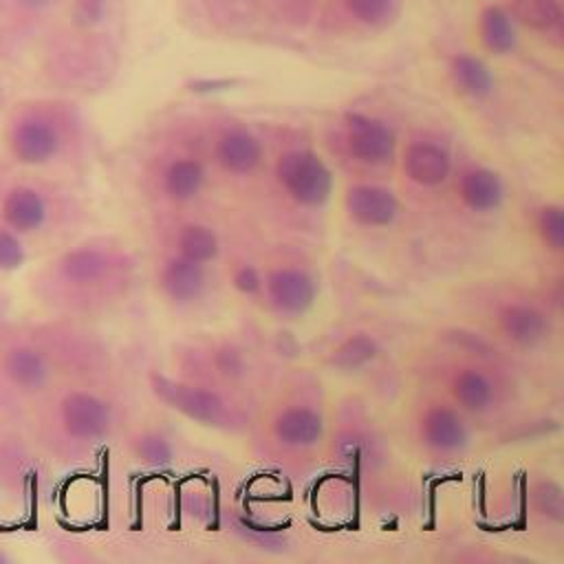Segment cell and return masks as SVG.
<instances>
[{
    "label": "cell",
    "mask_w": 564,
    "mask_h": 564,
    "mask_svg": "<svg viewBox=\"0 0 564 564\" xmlns=\"http://www.w3.org/2000/svg\"><path fill=\"white\" fill-rule=\"evenodd\" d=\"M111 366V355L91 322L47 316L10 320L0 338V425L23 417L60 384Z\"/></svg>",
    "instance_id": "obj_1"
},
{
    "label": "cell",
    "mask_w": 564,
    "mask_h": 564,
    "mask_svg": "<svg viewBox=\"0 0 564 564\" xmlns=\"http://www.w3.org/2000/svg\"><path fill=\"white\" fill-rule=\"evenodd\" d=\"M137 258L118 236L87 234L45 254L30 276V296L47 316L91 322L133 291Z\"/></svg>",
    "instance_id": "obj_2"
},
{
    "label": "cell",
    "mask_w": 564,
    "mask_h": 564,
    "mask_svg": "<svg viewBox=\"0 0 564 564\" xmlns=\"http://www.w3.org/2000/svg\"><path fill=\"white\" fill-rule=\"evenodd\" d=\"M122 417L124 401L107 366L54 388L19 425L43 458L76 465L115 436Z\"/></svg>",
    "instance_id": "obj_3"
},
{
    "label": "cell",
    "mask_w": 564,
    "mask_h": 564,
    "mask_svg": "<svg viewBox=\"0 0 564 564\" xmlns=\"http://www.w3.org/2000/svg\"><path fill=\"white\" fill-rule=\"evenodd\" d=\"M87 217L82 195L47 173L0 159V225L32 245L38 258L80 236Z\"/></svg>",
    "instance_id": "obj_4"
},
{
    "label": "cell",
    "mask_w": 564,
    "mask_h": 564,
    "mask_svg": "<svg viewBox=\"0 0 564 564\" xmlns=\"http://www.w3.org/2000/svg\"><path fill=\"white\" fill-rule=\"evenodd\" d=\"M256 423L265 454L287 465L313 461L327 441L324 401L313 386L278 390Z\"/></svg>",
    "instance_id": "obj_5"
},
{
    "label": "cell",
    "mask_w": 564,
    "mask_h": 564,
    "mask_svg": "<svg viewBox=\"0 0 564 564\" xmlns=\"http://www.w3.org/2000/svg\"><path fill=\"white\" fill-rule=\"evenodd\" d=\"M148 388L166 408L199 425L241 432L252 423V414L241 392L184 375L173 377L159 371L148 373Z\"/></svg>",
    "instance_id": "obj_6"
},
{
    "label": "cell",
    "mask_w": 564,
    "mask_h": 564,
    "mask_svg": "<svg viewBox=\"0 0 564 564\" xmlns=\"http://www.w3.org/2000/svg\"><path fill=\"white\" fill-rule=\"evenodd\" d=\"M71 122L52 107H25L8 124L5 157L23 168L47 173L71 162Z\"/></svg>",
    "instance_id": "obj_7"
},
{
    "label": "cell",
    "mask_w": 564,
    "mask_h": 564,
    "mask_svg": "<svg viewBox=\"0 0 564 564\" xmlns=\"http://www.w3.org/2000/svg\"><path fill=\"white\" fill-rule=\"evenodd\" d=\"M276 201L296 214H320L335 192V175L327 159L311 148H289L272 166Z\"/></svg>",
    "instance_id": "obj_8"
},
{
    "label": "cell",
    "mask_w": 564,
    "mask_h": 564,
    "mask_svg": "<svg viewBox=\"0 0 564 564\" xmlns=\"http://www.w3.org/2000/svg\"><path fill=\"white\" fill-rule=\"evenodd\" d=\"M485 324L507 349L533 353L553 340L555 311L546 300H535L522 294H502L487 305Z\"/></svg>",
    "instance_id": "obj_9"
},
{
    "label": "cell",
    "mask_w": 564,
    "mask_h": 564,
    "mask_svg": "<svg viewBox=\"0 0 564 564\" xmlns=\"http://www.w3.org/2000/svg\"><path fill=\"white\" fill-rule=\"evenodd\" d=\"M436 392L472 421L494 417L507 399V386L494 364L461 355L441 364Z\"/></svg>",
    "instance_id": "obj_10"
},
{
    "label": "cell",
    "mask_w": 564,
    "mask_h": 564,
    "mask_svg": "<svg viewBox=\"0 0 564 564\" xmlns=\"http://www.w3.org/2000/svg\"><path fill=\"white\" fill-rule=\"evenodd\" d=\"M472 419L439 392L423 399L412 414L417 447L436 463H452L467 454L474 441Z\"/></svg>",
    "instance_id": "obj_11"
},
{
    "label": "cell",
    "mask_w": 564,
    "mask_h": 564,
    "mask_svg": "<svg viewBox=\"0 0 564 564\" xmlns=\"http://www.w3.org/2000/svg\"><path fill=\"white\" fill-rule=\"evenodd\" d=\"M320 283L311 265L298 258L274 261L263 267V307L283 320L305 318L318 302Z\"/></svg>",
    "instance_id": "obj_12"
},
{
    "label": "cell",
    "mask_w": 564,
    "mask_h": 564,
    "mask_svg": "<svg viewBox=\"0 0 564 564\" xmlns=\"http://www.w3.org/2000/svg\"><path fill=\"white\" fill-rule=\"evenodd\" d=\"M342 153L362 173L360 179H379V173L395 166L399 144L384 120L351 111L342 120Z\"/></svg>",
    "instance_id": "obj_13"
},
{
    "label": "cell",
    "mask_w": 564,
    "mask_h": 564,
    "mask_svg": "<svg viewBox=\"0 0 564 564\" xmlns=\"http://www.w3.org/2000/svg\"><path fill=\"white\" fill-rule=\"evenodd\" d=\"M344 219L364 232L392 230L403 217V201L379 179H355L342 192Z\"/></svg>",
    "instance_id": "obj_14"
},
{
    "label": "cell",
    "mask_w": 564,
    "mask_h": 564,
    "mask_svg": "<svg viewBox=\"0 0 564 564\" xmlns=\"http://www.w3.org/2000/svg\"><path fill=\"white\" fill-rule=\"evenodd\" d=\"M452 206L469 219H489L498 214L507 201L502 177L487 166L454 168L447 188Z\"/></svg>",
    "instance_id": "obj_15"
},
{
    "label": "cell",
    "mask_w": 564,
    "mask_h": 564,
    "mask_svg": "<svg viewBox=\"0 0 564 564\" xmlns=\"http://www.w3.org/2000/svg\"><path fill=\"white\" fill-rule=\"evenodd\" d=\"M159 296L177 309H195L208 300L212 291V267L197 265L173 252H164L153 269Z\"/></svg>",
    "instance_id": "obj_16"
},
{
    "label": "cell",
    "mask_w": 564,
    "mask_h": 564,
    "mask_svg": "<svg viewBox=\"0 0 564 564\" xmlns=\"http://www.w3.org/2000/svg\"><path fill=\"white\" fill-rule=\"evenodd\" d=\"M399 173L412 190V197H434L436 192L445 190L450 184V177L454 173V159L452 153L432 140H417L410 142L401 155L397 153Z\"/></svg>",
    "instance_id": "obj_17"
},
{
    "label": "cell",
    "mask_w": 564,
    "mask_h": 564,
    "mask_svg": "<svg viewBox=\"0 0 564 564\" xmlns=\"http://www.w3.org/2000/svg\"><path fill=\"white\" fill-rule=\"evenodd\" d=\"M188 357L192 364H186L188 371L181 373L184 377L201 379L234 392H241L252 375L250 353L236 342H210L190 351Z\"/></svg>",
    "instance_id": "obj_18"
},
{
    "label": "cell",
    "mask_w": 564,
    "mask_h": 564,
    "mask_svg": "<svg viewBox=\"0 0 564 564\" xmlns=\"http://www.w3.org/2000/svg\"><path fill=\"white\" fill-rule=\"evenodd\" d=\"M208 166L192 155L173 157L166 162L155 179L157 199L168 208H188L201 199L208 186Z\"/></svg>",
    "instance_id": "obj_19"
},
{
    "label": "cell",
    "mask_w": 564,
    "mask_h": 564,
    "mask_svg": "<svg viewBox=\"0 0 564 564\" xmlns=\"http://www.w3.org/2000/svg\"><path fill=\"white\" fill-rule=\"evenodd\" d=\"M212 162L223 175L247 179L263 168L265 146L247 129H228L212 146Z\"/></svg>",
    "instance_id": "obj_20"
},
{
    "label": "cell",
    "mask_w": 564,
    "mask_h": 564,
    "mask_svg": "<svg viewBox=\"0 0 564 564\" xmlns=\"http://www.w3.org/2000/svg\"><path fill=\"white\" fill-rule=\"evenodd\" d=\"M168 252L188 258L197 265L214 267L221 261L223 252V241L219 232L203 221L197 219H186L173 225L168 234Z\"/></svg>",
    "instance_id": "obj_21"
},
{
    "label": "cell",
    "mask_w": 564,
    "mask_h": 564,
    "mask_svg": "<svg viewBox=\"0 0 564 564\" xmlns=\"http://www.w3.org/2000/svg\"><path fill=\"white\" fill-rule=\"evenodd\" d=\"M381 355V344L377 335L368 331H353L344 335L327 353V364L340 373H360L375 364Z\"/></svg>",
    "instance_id": "obj_22"
},
{
    "label": "cell",
    "mask_w": 564,
    "mask_h": 564,
    "mask_svg": "<svg viewBox=\"0 0 564 564\" xmlns=\"http://www.w3.org/2000/svg\"><path fill=\"white\" fill-rule=\"evenodd\" d=\"M529 234L553 261L564 256V208L557 201H542L529 210Z\"/></svg>",
    "instance_id": "obj_23"
},
{
    "label": "cell",
    "mask_w": 564,
    "mask_h": 564,
    "mask_svg": "<svg viewBox=\"0 0 564 564\" xmlns=\"http://www.w3.org/2000/svg\"><path fill=\"white\" fill-rule=\"evenodd\" d=\"M456 91L469 100H487L494 93V76L489 67L474 56H456L450 67Z\"/></svg>",
    "instance_id": "obj_24"
},
{
    "label": "cell",
    "mask_w": 564,
    "mask_h": 564,
    "mask_svg": "<svg viewBox=\"0 0 564 564\" xmlns=\"http://www.w3.org/2000/svg\"><path fill=\"white\" fill-rule=\"evenodd\" d=\"M529 509L538 522L551 529H560L564 522L562 485L551 476L535 478L529 485Z\"/></svg>",
    "instance_id": "obj_25"
},
{
    "label": "cell",
    "mask_w": 564,
    "mask_h": 564,
    "mask_svg": "<svg viewBox=\"0 0 564 564\" xmlns=\"http://www.w3.org/2000/svg\"><path fill=\"white\" fill-rule=\"evenodd\" d=\"M480 38L487 52L502 56L516 47V30L500 8H489L480 19Z\"/></svg>",
    "instance_id": "obj_26"
},
{
    "label": "cell",
    "mask_w": 564,
    "mask_h": 564,
    "mask_svg": "<svg viewBox=\"0 0 564 564\" xmlns=\"http://www.w3.org/2000/svg\"><path fill=\"white\" fill-rule=\"evenodd\" d=\"M513 16L533 32H551L560 25L557 0H513Z\"/></svg>",
    "instance_id": "obj_27"
},
{
    "label": "cell",
    "mask_w": 564,
    "mask_h": 564,
    "mask_svg": "<svg viewBox=\"0 0 564 564\" xmlns=\"http://www.w3.org/2000/svg\"><path fill=\"white\" fill-rule=\"evenodd\" d=\"M36 258L38 254L32 250V245L0 225V276L16 274Z\"/></svg>",
    "instance_id": "obj_28"
},
{
    "label": "cell",
    "mask_w": 564,
    "mask_h": 564,
    "mask_svg": "<svg viewBox=\"0 0 564 564\" xmlns=\"http://www.w3.org/2000/svg\"><path fill=\"white\" fill-rule=\"evenodd\" d=\"M131 452L140 463H146V465H166L173 461V454H175L173 443L162 432H155V430L137 432L131 439Z\"/></svg>",
    "instance_id": "obj_29"
},
{
    "label": "cell",
    "mask_w": 564,
    "mask_h": 564,
    "mask_svg": "<svg viewBox=\"0 0 564 564\" xmlns=\"http://www.w3.org/2000/svg\"><path fill=\"white\" fill-rule=\"evenodd\" d=\"M230 285L236 294L258 300L263 289V267L256 263H236L230 269Z\"/></svg>",
    "instance_id": "obj_30"
},
{
    "label": "cell",
    "mask_w": 564,
    "mask_h": 564,
    "mask_svg": "<svg viewBox=\"0 0 564 564\" xmlns=\"http://www.w3.org/2000/svg\"><path fill=\"white\" fill-rule=\"evenodd\" d=\"M390 0H349L351 12L366 25H379L390 16Z\"/></svg>",
    "instance_id": "obj_31"
},
{
    "label": "cell",
    "mask_w": 564,
    "mask_h": 564,
    "mask_svg": "<svg viewBox=\"0 0 564 564\" xmlns=\"http://www.w3.org/2000/svg\"><path fill=\"white\" fill-rule=\"evenodd\" d=\"M10 311H8V307H5V302L0 300V338H3V333H5V329H8V324H10Z\"/></svg>",
    "instance_id": "obj_32"
},
{
    "label": "cell",
    "mask_w": 564,
    "mask_h": 564,
    "mask_svg": "<svg viewBox=\"0 0 564 564\" xmlns=\"http://www.w3.org/2000/svg\"><path fill=\"white\" fill-rule=\"evenodd\" d=\"M25 5H30V8H43V5H47L49 0H23Z\"/></svg>",
    "instance_id": "obj_33"
},
{
    "label": "cell",
    "mask_w": 564,
    "mask_h": 564,
    "mask_svg": "<svg viewBox=\"0 0 564 564\" xmlns=\"http://www.w3.org/2000/svg\"><path fill=\"white\" fill-rule=\"evenodd\" d=\"M10 560V555L8 553H3V551H0V562H8Z\"/></svg>",
    "instance_id": "obj_34"
}]
</instances>
